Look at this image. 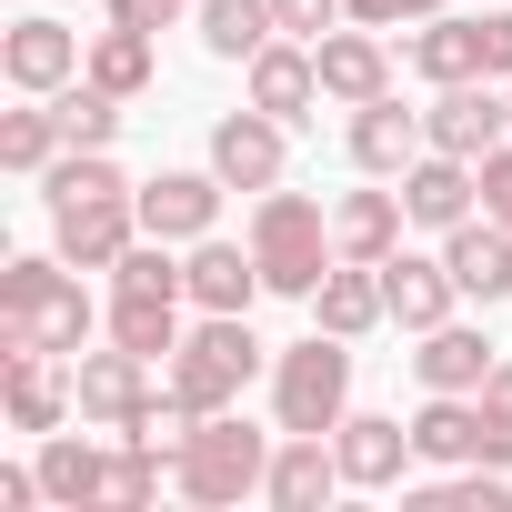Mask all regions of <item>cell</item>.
I'll return each instance as SVG.
<instances>
[{
	"mask_svg": "<svg viewBox=\"0 0 512 512\" xmlns=\"http://www.w3.org/2000/svg\"><path fill=\"white\" fill-rule=\"evenodd\" d=\"M332 221H322V201L312 191H262L251 201V262H262V292H292V302H312L322 292V272H332Z\"/></svg>",
	"mask_w": 512,
	"mask_h": 512,
	"instance_id": "1",
	"label": "cell"
},
{
	"mask_svg": "<svg viewBox=\"0 0 512 512\" xmlns=\"http://www.w3.org/2000/svg\"><path fill=\"white\" fill-rule=\"evenodd\" d=\"M81 342H91V292L61 262L0 272V352H81Z\"/></svg>",
	"mask_w": 512,
	"mask_h": 512,
	"instance_id": "2",
	"label": "cell"
},
{
	"mask_svg": "<svg viewBox=\"0 0 512 512\" xmlns=\"http://www.w3.org/2000/svg\"><path fill=\"white\" fill-rule=\"evenodd\" d=\"M171 482L191 502H241L272 482V432H251L241 412H201V432L171 452Z\"/></svg>",
	"mask_w": 512,
	"mask_h": 512,
	"instance_id": "3",
	"label": "cell"
},
{
	"mask_svg": "<svg viewBox=\"0 0 512 512\" xmlns=\"http://www.w3.org/2000/svg\"><path fill=\"white\" fill-rule=\"evenodd\" d=\"M342 402H352V342H342V332L292 342L282 372H272V412H282V432H342Z\"/></svg>",
	"mask_w": 512,
	"mask_h": 512,
	"instance_id": "4",
	"label": "cell"
},
{
	"mask_svg": "<svg viewBox=\"0 0 512 512\" xmlns=\"http://www.w3.org/2000/svg\"><path fill=\"white\" fill-rule=\"evenodd\" d=\"M251 372H262V342L241 332V312H201V332H181V352H171V382L201 412H241V382Z\"/></svg>",
	"mask_w": 512,
	"mask_h": 512,
	"instance_id": "5",
	"label": "cell"
},
{
	"mask_svg": "<svg viewBox=\"0 0 512 512\" xmlns=\"http://www.w3.org/2000/svg\"><path fill=\"white\" fill-rule=\"evenodd\" d=\"M51 241L71 272H121V251L141 241V191H91V201H51Z\"/></svg>",
	"mask_w": 512,
	"mask_h": 512,
	"instance_id": "6",
	"label": "cell"
},
{
	"mask_svg": "<svg viewBox=\"0 0 512 512\" xmlns=\"http://www.w3.org/2000/svg\"><path fill=\"white\" fill-rule=\"evenodd\" d=\"M422 131H432V151L482 161V151L512 131V101H502V81H442V101L422 111Z\"/></svg>",
	"mask_w": 512,
	"mask_h": 512,
	"instance_id": "7",
	"label": "cell"
},
{
	"mask_svg": "<svg viewBox=\"0 0 512 512\" xmlns=\"http://www.w3.org/2000/svg\"><path fill=\"white\" fill-rule=\"evenodd\" d=\"M71 392H81V422H121L131 432V412L151 402V352H131V342L71 352Z\"/></svg>",
	"mask_w": 512,
	"mask_h": 512,
	"instance_id": "8",
	"label": "cell"
},
{
	"mask_svg": "<svg viewBox=\"0 0 512 512\" xmlns=\"http://www.w3.org/2000/svg\"><path fill=\"white\" fill-rule=\"evenodd\" d=\"M81 31H61V21H11V41H0V71H11V91H31V101H51V91H71L81 81Z\"/></svg>",
	"mask_w": 512,
	"mask_h": 512,
	"instance_id": "9",
	"label": "cell"
},
{
	"mask_svg": "<svg viewBox=\"0 0 512 512\" xmlns=\"http://www.w3.org/2000/svg\"><path fill=\"white\" fill-rule=\"evenodd\" d=\"M221 171H161V181H141V231L151 241H211V221H221Z\"/></svg>",
	"mask_w": 512,
	"mask_h": 512,
	"instance_id": "10",
	"label": "cell"
},
{
	"mask_svg": "<svg viewBox=\"0 0 512 512\" xmlns=\"http://www.w3.org/2000/svg\"><path fill=\"white\" fill-rule=\"evenodd\" d=\"M312 61H322V101H342V111H362V101L392 91V51H382L372 21H362V31H322Z\"/></svg>",
	"mask_w": 512,
	"mask_h": 512,
	"instance_id": "11",
	"label": "cell"
},
{
	"mask_svg": "<svg viewBox=\"0 0 512 512\" xmlns=\"http://www.w3.org/2000/svg\"><path fill=\"white\" fill-rule=\"evenodd\" d=\"M282 131H292V121H272V111H231V121L211 131V171H221L231 191H282Z\"/></svg>",
	"mask_w": 512,
	"mask_h": 512,
	"instance_id": "12",
	"label": "cell"
},
{
	"mask_svg": "<svg viewBox=\"0 0 512 512\" xmlns=\"http://www.w3.org/2000/svg\"><path fill=\"white\" fill-rule=\"evenodd\" d=\"M442 262L462 282V302H512V231L482 211V221H452L442 231Z\"/></svg>",
	"mask_w": 512,
	"mask_h": 512,
	"instance_id": "13",
	"label": "cell"
},
{
	"mask_svg": "<svg viewBox=\"0 0 512 512\" xmlns=\"http://www.w3.org/2000/svg\"><path fill=\"white\" fill-rule=\"evenodd\" d=\"M382 302H392V322L422 342L432 322H452V302H462V282H452V262H422V251H392L382 262Z\"/></svg>",
	"mask_w": 512,
	"mask_h": 512,
	"instance_id": "14",
	"label": "cell"
},
{
	"mask_svg": "<svg viewBox=\"0 0 512 512\" xmlns=\"http://www.w3.org/2000/svg\"><path fill=\"white\" fill-rule=\"evenodd\" d=\"M422 151H432V131H422V111H402L392 91L352 111V161H362L372 181H392V171H412Z\"/></svg>",
	"mask_w": 512,
	"mask_h": 512,
	"instance_id": "15",
	"label": "cell"
},
{
	"mask_svg": "<svg viewBox=\"0 0 512 512\" xmlns=\"http://www.w3.org/2000/svg\"><path fill=\"white\" fill-rule=\"evenodd\" d=\"M332 452H342V482H362V492H382V482H402V462H422L412 422H382V412H342Z\"/></svg>",
	"mask_w": 512,
	"mask_h": 512,
	"instance_id": "16",
	"label": "cell"
},
{
	"mask_svg": "<svg viewBox=\"0 0 512 512\" xmlns=\"http://www.w3.org/2000/svg\"><path fill=\"white\" fill-rule=\"evenodd\" d=\"M472 191H482V171H472V161H452V151H422V161L402 171V211H412L422 231L472 221Z\"/></svg>",
	"mask_w": 512,
	"mask_h": 512,
	"instance_id": "17",
	"label": "cell"
},
{
	"mask_svg": "<svg viewBox=\"0 0 512 512\" xmlns=\"http://www.w3.org/2000/svg\"><path fill=\"white\" fill-rule=\"evenodd\" d=\"M502 352H492V332L482 322H432L422 332V352H412V372H422V392H482V372H492Z\"/></svg>",
	"mask_w": 512,
	"mask_h": 512,
	"instance_id": "18",
	"label": "cell"
},
{
	"mask_svg": "<svg viewBox=\"0 0 512 512\" xmlns=\"http://www.w3.org/2000/svg\"><path fill=\"white\" fill-rule=\"evenodd\" d=\"M322 101V61L302 41H272V51H251V111H272V121H312Z\"/></svg>",
	"mask_w": 512,
	"mask_h": 512,
	"instance_id": "19",
	"label": "cell"
},
{
	"mask_svg": "<svg viewBox=\"0 0 512 512\" xmlns=\"http://www.w3.org/2000/svg\"><path fill=\"white\" fill-rule=\"evenodd\" d=\"M312 322L342 332V342H362L372 322H392V302H382V262H332L322 292H312Z\"/></svg>",
	"mask_w": 512,
	"mask_h": 512,
	"instance_id": "20",
	"label": "cell"
},
{
	"mask_svg": "<svg viewBox=\"0 0 512 512\" xmlns=\"http://www.w3.org/2000/svg\"><path fill=\"white\" fill-rule=\"evenodd\" d=\"M332 482H342V452H332V432H282L262 502H282V512H312V502H322Z\"/></svg>",
	"mask_w": 512,
	"mask_h": 512,
	"instance_id": "21",
	"label": "cell"
},
{
	"mask_svg": "<svg viewBox=\"0 0 512 512\" xmlns=\"http://www.w3.org/2000/svg\"><path fill=\"white\" fill-rule=\"evenodd\" d=\"M181 282H191L201 312H251V292H262V262H251V241H191Z\"/></svg>",
	"mask_w": 512,
	"mask_h": 512,
	"instance_id": "22",
	"label": "cell"
},
{
	"mask_svg": "<svg viewBox=\"0 0 512 512\" xmlns=\"http://www.w3.org/2000/svg\"><path fill=\"white\" fill-rule=\"evenodd\" d=\"M402 191H352L342 211H332V241H342V262H392L402 251Z\"/></svg>",
	"mask_w": 512,
	"mask_h": 512,
	"instance_id": "23",
	"label": "cell"
},
{
	"mask_svg": "<svg viewBox=\"0 0 512 512\" xmlns=\"http://www.w3.org/2000/svg\"><path fill=\"white\" fill-rule=\"evenodd\" d=\"M412 452L422 462H482V402L472 392H432L412 412Z\"/></svg>",
	"mask_w": 512,
	"mask_h": 512,
	"instance_id": "24",
	"label": "cell"
},
{
	"mask_svg": "<svg viewBox=\"0 0 512 512\" xmlns=\"http://www.w3.org/2000/svg\"><path fill=\"white\" fill-rule=\"evenodd\" d=\"M272 41H282L272 0H201V51L211 61H251V51H272Z\"/></svg>",
	"mask_w": 512,
	"mask_h": 512,
	"instance_id": "25",
	"label": "cell"
},
{
	"mask_svg": "<svg viewBox=\"0 0 512 512\" xmlns=\"http://www.w3.org/2000/svg\"><path fill=\"white\" fill-rule=\"evenodd\" d=\"M412 71L442 91V81H482V21H452V11H432L422 31H412Z\"/></svg>",
	"mask_w": 512,
	"mask_h": 512,
	"instance_id": "26",
	"label": "cell"
},
{
	"mask_svg": "<svg viewBox=\"0 0 512 512\" xmlns=\"http://www.w3.org/2000/svg\"><path fill=\"white\" fill-rule=\"evenodd\" d=\"M51 362H61V352H11V422H21V432H61V412L81 402Z\"/></svg>",
	"mask_w": 512,
	"mask_h": 512,
	"instance_id": "27",
	"label": "cell"
},
{
	"mask_svg": "<svg viewBox=\"0 0 512 512\" xmlns=\"http://www.w3.org/2000/svg\"><path fill=\"white\" fill-rule=\"evenodd\" d=\"M101 462H111V452H91L81 432H41V492H51L61 512H91V502H101Z\"/></svg>",
	"mask_w": 512,
	"mask_h": 512,
	"instance_id": "28",
	"label": "cell"
},
{
	"mask_svg": "<svg viewBox=\"0 0 512 512\" xmlns=\"http://www.w3.org/2000/svg\"><path fill=\"white\" fill-rule=\"evenodd\" d=\"M111 342H131V352H181V292H131L121 282V302H111Z\"/></svg>",
	"mask_w": 512,
	"mask_h": 512,
	"instance_id": "29",
	"label": "cell"
},
{
	"mask_svg": "<svg viewBox=\"0 0 512 512\" xmlns=\"http://www.w3.org/2000/svg\"><path fill=\"white\" fill-rule=\"evenodd\" d=\"M51 111H61V141H81V151H111V131H121V91H101L91 71L71 91H51Z\"/></svg>",
	"mask_w": 512,
	"mask_h": 512,
	"instance_id": "30",
	"label": "cell"
},
{
	"mask_svg": "<svg viewBox=\"0 0 512 512\" xmlns=\"http://www.w3.org/2000/svg\"><path fill=\"white\" fill-rule=\"evenodd\" d=\"M81 71H91L101 91H121V101H131V91H151V31H121V21H111V31L91 41V61H81Z\"/></svg>",
	"mask_w": 512,
	"mask_h": 512,
	"instance_id": "31",
	"label": "cell"
},
{
	"mask_svg": "<svg viewBox=\"0 0 512 512\" xmlns=\"http://www.w3.org/2000/svg\"><path fill=\"white\" fill-rule=\"evenodd\" d=\"M161 462H171V452H151V442H121V452L101 462V502H91V512H141V502L161 492Z\"/></svg>",
	"mask_w": 512,
	"mask_h": 512,
	"instance_id": "32",
	"label": "cell"
},
{
	"mask_svg": "<svg viewBox=\"0 0 512 512\" xmlns=\"http://www.w3.org/2000/svg\"><path fill=\"white\" fill-rule=\"evenodd\" d=\"M71 141H61V111L41 101V111H11V121H0V161H11V171H51Z\"/></svg>",
	"mask_w": 512,
	"mask_h": 512,
	"instance_id": "33",
	"label": "cell"
},
{
	"mask_svg": "<svg viewBox=\"0 0 512 512\" xmlns=\"http://www.w3.org/2000/svg\"><path fill=\"white\" fill-rule=\"evenodd\" d=\"M41 181H51V201H91V191H131V181H121V161H111V151H81V141H71V151H61V161H51Z\"/></svg>",
	"mask_w": 512,
	"mask_h": 512,
	"instance_id": "34",
	"label": "cell"
},
{
	"mask_svg": "<svg viewBox=\"0 0 512 512\" xmlns=\"http://www.w3.org/2000/svg\"><path fill=\"white\" fill-rule=\"evenodd\" d=\"M472 402H482V462H502V472H512V362H492Z\"/></svg>",
	"mask_w": 512,
	"mask_h": 512,
	"instance_id": "35",
	"label": "cell"
},
{
	"mask_svg": "<svg viewBox=\"0 0 512 512\" xmlns=\"http://www.w3.org/2000/svg\"><path fill=\"white\" fill-rule=\"evenodd\" d=\"M272 11H282V31H292V41H322V31H342V21H352V0H272Z\"/></svg>",
	"mask_w": 512,
	"mask_h": 512,
	"instance_id": "36",
	"label": "cell"
},
{
	"mask_svg": "<svg viewBox=\"0 0 512 512\" xmlns=\"http://www.w3.org/2000/svg\"><path fill=\"white\" fill-rule=\"evenodd\" d=\"M472 171H482V211H492V221L512 231V141H492V151H482Z\"/></svg>",
	"mask_w": 512,
	"mask_h": 512,
	"instance_id": "37",
	"label": "cell"
},
{
	"mask_svg": "<svg viewBox=\"0 0 512 512\" xmlns=\"http://www.w3.org/2000/svg\"><path fill=\"white\" fill-rule=\"evenodd\" d=\"M482 81H512V11H482Z\"/></svg>",
	"mask_w": 512,
	"mask_h": 512,
	"instance_id": "38",
	"label": "cell"
},
{
	"mask_svg": "<svg viewBox=\"0 0 512 512\" xmlns=\"http://www.w3.org/2000/svg\"><path fill=\"white\" fill-rule=\"evenodd\" d=\"M111 21H121V31H171L181 0H111Z\"/></svg>",
	"mask_w": 512,
	"mask_h": 512,
	"instance_id": "39",
	"label": "cell"
},
{
	"mask_svg": "<svg viewBox=\"0 0 512 512\" xmlns=\"http://www.w3.org/2000/svg\"><path fill=\"white\" fill-rule=\"evenodd\" d=\"M181 11H201V0H181Z\"/></svg>",
	"mask_w": 512,
	"mask_h": 512,
	"instance_id": "40",
	"label": "cell"
},
{
	"mask_svg": "<svg viewBox=\"0 0 512 512\" xmlns=\"http://www.w3.org/2000/svg\"><path fill=\"white\" fill-rule=\"evenodd\" d=\"M502 101H512V81H502Z\"/></svg>",
	"mask_w": 512,
	"mask_h": 512,
	"instance_id": "41",
	"label": "cell"
}]
</instances>
